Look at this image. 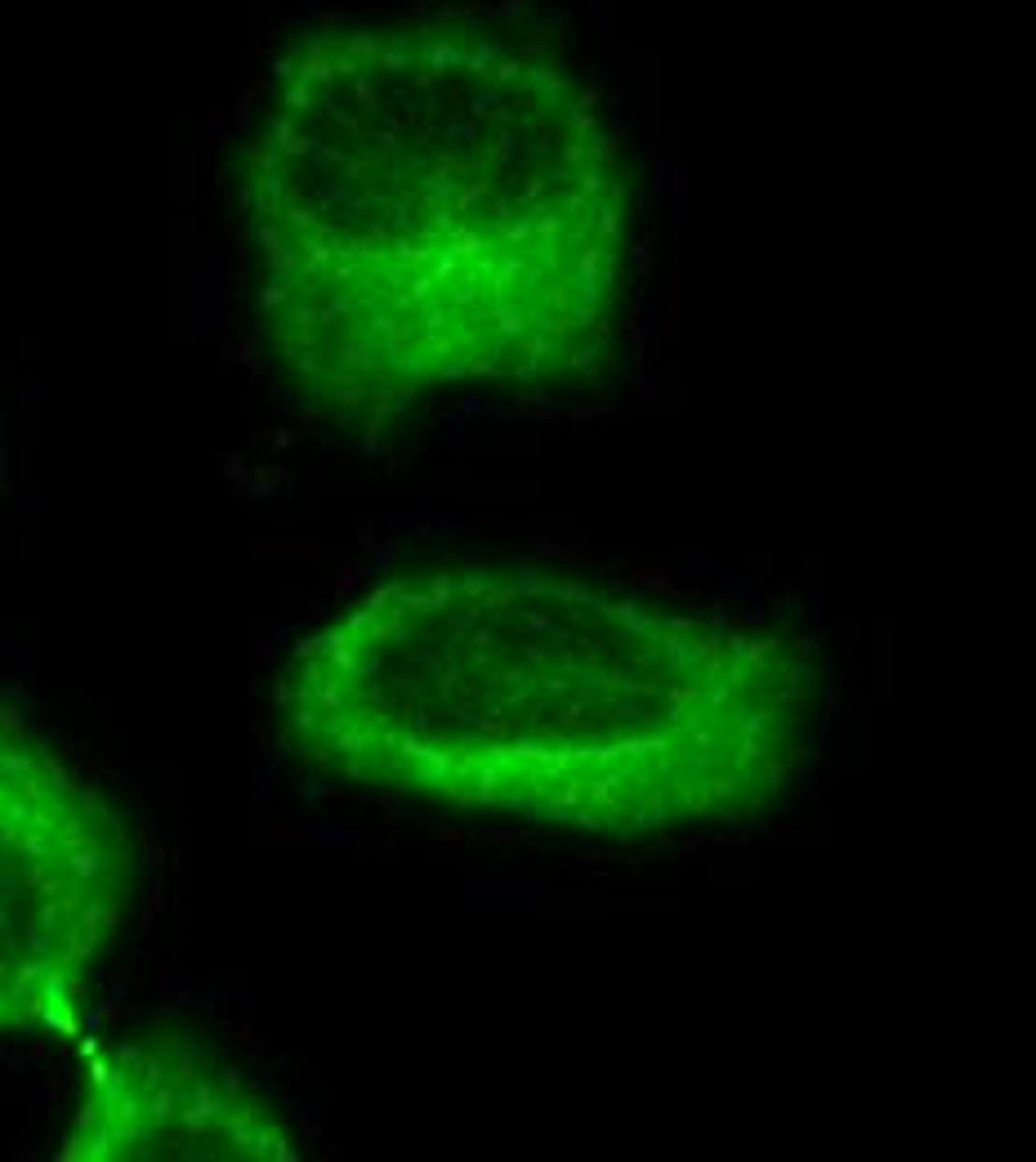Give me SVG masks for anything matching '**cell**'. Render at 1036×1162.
Instances as JSON below:
<instances>
[{
    "instance_id": "obj_1",
    "label": "cell",
    "mask_w": 1036,
    "mask_h": 1162,
    "mask_svg": "<svg viewBox=\"0 0 1036 1162\" xmlns=\"http://www.w3.org/2000/svg\"><path fill=\"white\" fill-rule=\"evenodd\" d=\"M250 318L348 438L603 385L631 336L644 193L568 45L429 5L305 32L242 162Z\"/></svg>"
},
{
    "instance_id": "obj_2",
    "label": "cell",
    "mask_w": 1036,
    "mask_h": 1162,
    "mask_svg": "<svg viewBox=\"0 0 1036 1162\" xmlns=\"http://www.w3.org/2000/svg\"><path fill=\"white\" fill-rule=\"evenodd\" d=\"M318 778L586 840L773 814L817 755L827 671L782 622L523 559L376 577L273 671Z\"/></svg>"
},
{
    "instance_id": "obj_3",
    "label": "cell",
    "mask_w": 1036,
    "mask_h": 1162,
    "mask_svg": "<svg viewBox=\"0 0 1036 1162\" xmlns=\"http://www.w3.org/2000/svg\"><path fill=\"white\" fill-rule=\"evenodd\" d=\"M121 805L0 702V1038H77L130 917Z\"/></svg>"
},
{
    "instance_id": "obj_4",
    "label": "cell",
    "mask_w": 1036,
    "mask_h": 1162,
    "mask_svg": "<svg viewBox=\"0 0 1036 1162\" xmlns=\"http://www.w3.org/2000/svg\"><path fill=\"white\" fill-rule=\"evenodd\" d=\"M59 1162H295L282 1100L220 1046L139 1033L90 1046Z\"/></svg>"
}]
</instances>
